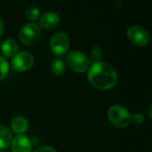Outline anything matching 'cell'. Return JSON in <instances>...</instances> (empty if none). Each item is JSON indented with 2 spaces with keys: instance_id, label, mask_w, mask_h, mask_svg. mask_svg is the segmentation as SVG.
Returning <instances> with one entry per match:
<instances>
[{
  "instance_id": "1",
  "label": "cell",
  "mask_w": 152,
  "mask_h": 152,
  "mask_svg": "<svg viewBox=\"0 0 152 152\" xmlns=\"http://www.w3.org/2000/svg\"><path fill=\"white\" fill-rule=\"evenodd\" d=\"M88 78L91 84L99 90L112 89L117 83L115 68L106 62H95L90 68Z\"/></svg>"
},
{
  "instance_id": "9",
  "label": "cell",
  "mask_w": 152,
  "mask_h": 152,
  "mask_svg": "<svg viewBox=\"0 0 152 152\" xmlns=\"http://www.w3.org/2000/svg\"><path fill=\"white\" fill-rule=\"evenodd\" d=\"M60 17L58 14H56L54 11H48L41 15L39 19V23L44 29L51 30L58 25Z\"/></svg>"
},
{
  "instance_id": "18",
  "label": "cell",
  "mask_w": 152,
  "mask_h": 152,
  "mask_svg": "<svg viewBox=\"0 0 152 152\" xmlns=\"http://www.w3.org/2000/svg\"><path fill=\"white\" fill-rule=\"evenodd\" d=\"M34 152H56V151L50 147H40L37 148Z\"/></svg>"
},
{
  "instance_id": "10",
  "label": "cell",
  "mask_w": 152,
  "mask_h": 152,
  "mask_svg": "<svg viewBox=\"0 0 152 152\" xmlns=\"http://www.w3.org/2000/svg\"><path fill=\"white\" fill-rule=\"evenodd\" d=\"M1 50H2V53L7 57H13L17 53L18 45L15 39H7L3 42L1 46Z\"/></svg>"
},
{
  "instance_id": "19",
  "label": "cell",
  "mask_w": 152,
  "mask_h": 152,
  "mask_svg": "<svg viewBox=\"0 0 152 152\" xmlns=\"http://www.w3.org/2000/svg\"><path fill=\"white\" fill-rule=\"evenodd\" d=\"M3 30H4V24H3V22H2L1 18H0V36H1V34L3 32Z\"/></svg>"
},
{
  "instance_id": "14",
  "label": "cell",
  "mask_w": 152,
  "mask_h": 152,
  "mask_svg": "<svg viewBox=\"0 0 152 152\" xmlns=\"http://www.w3.org/2000/svg\"><path fill=\"white\" fill-rule=\"evenodd\" d=\"M9 72V64L6 58L0 56V81L7 77Z\"/></svg>"
},
{
  "instance_id": "20",
  "label": "cell",
  "mask_w": 152,
  "mask_h": 152,
  "mask_svg": "<svg viewBox=\"0 0 152 152\" xmlns=\"http://www.w3.org/2000/svg\"><path fill=\"white\" fill-rule=\"evenodd\" d=\"M148 115H149L150 119L152 120V105L149 107V109H148Z\"/></svg>"
},
{
  "instance_id": "12",
  "label": "cell",
  "mask_w": 152,
  "mask_h": 152,
  "mask_svg": "<svg viewBox=\"0 0 152 152\" xmlns=\"http://www.w3.org/2000/svg\"><path fill=\"white\" fill-rule=\"evenodd\" d=\"M12 129L15 132L21 134L24 132L28 128V122L23 116H15L11 122Z\"/></svg>"
},
{
  "instance_id": "17",
  "label": "cell",
  "mask_w": 152,
  "mask_h": 152,
  "mask_svg": "<svg viewBox=\"0 0 152 152\" xmlns=\"http://www.w3.org/2000/svg\"><path fill=\"white\" fill-rule=\"evenodd\" d=\"M132 120L136 124H141L144 123L145 118H144V116H143L142 114L137 113V114H135V115L132 117Z\"/></svg>"
},
{
  "instance_id": "16",
  "label": "cell",
  "mask_w": 152,
  "mask_h": 152,
  "mask_svg": "<svg viewBox=\"0 0 152 152\" xmlns=\"http://www.w3.org/2000/svg\"><path fill=\"white\" fill-rule=\"evenodd\" d=\"M91 56H92V59L95 60L96 62H99L101 59V57H102V51H101V49H100V48L99 46H94L92 48Z\"/></svg>"
},
{
  "instance_id": "6",
  "label": "cell",
  "mask_w": 152,
  "mask_h": 152,
  "mask_svg": "<svg viewBox=\"0 0 152 152\" xmlns=\"http://www.w3.org/2000/svg\"><path fill=\"white\" fill-rule=\"evenodd\" d=\"M34 64V58L31 54L23 51L16 53L12 59V67L17 72H24L31 68Z\"/></svg>"
},
{
  "instance_id": "13",
  "label": "cell",
  "mask_w": 152,
  "mask_h": 152,
  "mask_svg": "<svg viewBox=\"0 0 152 152\" xmlns=\"http://www.w3.org/2000/svg\"><path fill=\"white\" fill-rule=\"evenodd\" d=\"M50 69L56 75H62L65 70V64L61 58H56L52 61Z\"/></svg>"
},
{
  "instance_id": "15",
  "label": "cell",
  "mask_w": 152,
  "mask_h": 152,
  "mask_svg": "<svg viewBox=\"0 0 152 152\" xmlns=\"http://www.w3.org/2000/svg\"><path fill=\"white\" fill-rule=\"evenodd\" d=\"M27 17L31 21H36L39 16V9L34 6H31L26 10Z\"/></svg>"
},
{
  "instance_id": "4",
  "label": "cell",
  "mask_w": 152,
  "mask_h": 152,
  "mask_svg": "<svg viewBox=\"0 0 152 152\" xmlns=\"http://www.w3.org/2000/svg\"><path fill=\"white\" fill-rule=\"evenodd\" d=\"M20 39L26 46L35 45L41 37V29L36 23H26L20 31Z\"/></svg>"
},
{
  "instance_id": "11",
  "label": "cell",
  "mask_w": 152,
  "mask_h": 152,
  "mask_svg": "<svg viewBox=\"0 0 152 152\" xmlns=\"http://www.w3.org/2000/svg\"><path fill=\"white\" fill-rule=\"evenodd\" d=\"M12 142V132L5 125H0V149L7 148Z\"/></svg>"
},
{
  "instance_id": "5",
  "label": "cell",
  "mask_w": 152,
  "mask_h": 152,
  "mask_svg": "<svg viewBox=\"0 0 152 152\" xmlns=\"http://www.w3.org/2000/svg\"><path fill=\"white\" fill-rule=\"evenodd\" d=\"M69 46V38L64 32H56L50 39V48L56 56H64L67 52Z\"/></svg>"
},
{
  "instance_id": "3",
  "label": "cell",
  "mask_w": 152,
  "mask_h": 152,
  "mask_svg": "<svg viewBox=\"0 0 152 152\" xmlns=\"http://www.w3.org/2000/svg\"><path fill=\"white\" fill-rule=\"evenodd\" d=\"M108 119L116 127L124 128L128 126L132 121L130 113L122 106H112L108 109Z\"/></svg>"
},
{
  "instance_id": "2",
  "label": "cell",
  "mask_w": 152,
  "mask_h": 152,
  "mask_svg": "<svg viewBox=\"0 0 152 152\" xmlns=\"http://www.w3.org/2000/svg\"><path fill=\"white\" fill-rule=\"evenodd\" d=\"M66 64L75 72H84L91 64L88 56L80 51H72L66 56Z\"/></svg>"
},
{
  "instance_id": "8",
  "label": "cell",
  "mask_w": 152,
  "mask_h": 152,
  "mask_svg": "<svg viewBox=\"0 0 152 152\" xmlns=\"http://www.w3.org/2000/svg\"><path fill=\"white\" fill-rule=\"evenodd\" d=\"M13 152H31V140L23 134L16 135L12 140Z\"/></svg>"
},
{
  "instance_id": "21",
  "label": "cell",
  "mask_w": 152,
  "mask_h": 152,
  "mask_svg": "<svg viewBox=\"0 0 152 152\" xmlns=\"http://www.w3.org/2000/svg\"><path fill=\"white\" fill-rule=\"evenodd\" d=\"M0 152H2V151H0Z\"/></svg>"
},
{
  "instance_id": "7",
  "label": "cell",
  "mask_w": 152,
  "mask_h": 152,
  "mask_svg": "<svg viewBox=\"0 0 152 152\" xmlns=\"http://www.w3.org/2000/svg\"><path fill=\"white\" fill-rule=\"evenodd\" d=\"M127 36L132 43L139 47L147 45L149 40L148 31L144 28L138 25L131 26L127 31Z\"/></svg>"
}]
</instances>
